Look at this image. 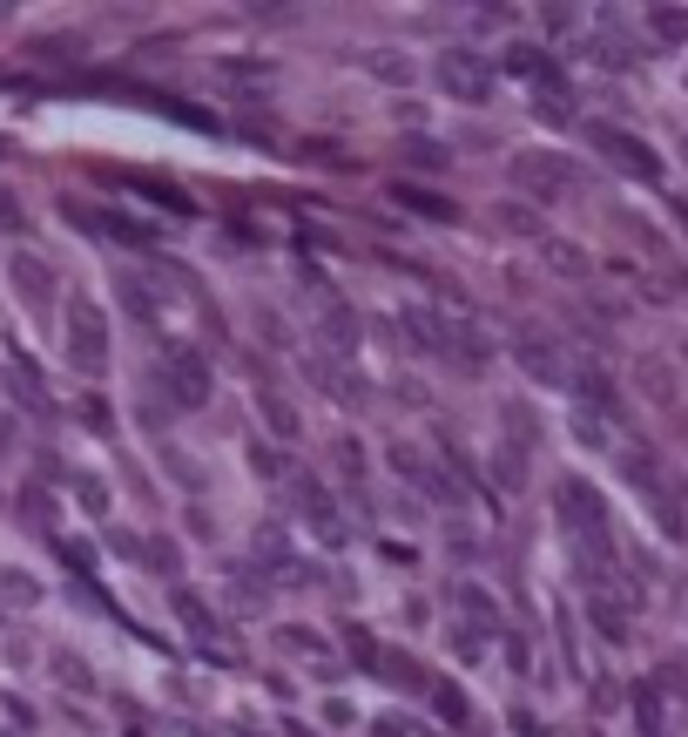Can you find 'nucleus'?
I'll use <instances>...</instances> for the list:
<instances>
[{
	"label": "nucleus",
	"instance_id": "f257e3e1",
	"mask_svg": "<svg viewBox=\"0 0 688 737\" xmlns=\"http://www.w3.org/2000/svg\"><path fill=\"white\" fill-rule=\"evenodd\" d=\"M68 366L74 372H102L108 366V319L95 312L89 298L68 304Z\"/></svg>",
	"mask_w": 688,
	"mask_h": 737
},
{
	"label": "nucleus",
	"instance_id": "f03ea898",
	"mask_svg": "<svg viewBox=\"0 0 688 737\" xmlns=\"http://www.w3.org/2000/svg\"><path fill=\"white\" fill-rule=\"evenodd\" d=\"M513 183H526L534 197H567L581 183V170L567 157H553V149H526V157H513Z\"/></svg>",
	"mask_w": 688,
	"mask_h": 737
},
{
	"label": "nucleus",
	"instance_id": "7ed1b4c3",
	"mask_svg": "<svg viewBox=\"0 0 688 737\" xmlns=\"http://www.w3.org/2000/svg\"><path fill=\"white\" fill-rule=\"evenodd\" d=\"M587 136H594V149H600V157H607V163H621L628 176H641V183H655V176H662V157H655V149H648L641 136H628V129H607V123H594Z\"/></svg>",
	"mask_w": 688,
	"mask_h": 737
},
{
	"label": "nucleus",
	"instance_id": "20e7f679",
	"mask_svg": "<svg viewBox=\"0 0 688 737\" xmlns=\"http://www.w3.org/2000/svg\"><path fill=\"white\" fill-rule=\"evenodd\" d=\"M432 74L445 82V95H459V102H479L486 89H493V68H486L473 48H445V55L432 61Z\"/></svg>",
	"mask_w": 688,
	"mask_h": 737
},
{
	"label": "nucleus",
	"instance_id": "39448f33",
	"mask_svg": "<svg viewBox=\"0 0 688 737\" xmlns=\"http://www.w3.org/2000/svg\"><path fill=\"white\" fill-rule=\"evenodd\" d=\"M155 379L176 393V406H202V400H210V366H202L189 345H176V353L162 359V372H155Z\"/></svg>",
	"mask_w": 688,
	"mask_h": 737
},
{
	"label": "nucleus",
	"instance_id": "423d86ee",
	"mask_svg": "<svg viewBox=\"0 0 688 737\" xmlns=\"http://www.w3.org/2000/svg\"><path fill=\"white\" fill-rule=\"evenodd\" d=\"M8 278L21 285V298H27V304H48V298H55V270L40 264L34 251H14V257H8Z\"/></svg>",
	"mask_w": 688,
	"mask_h": 737
},
{
	"label": "nucleus",
	"instance_id": "0eeeda50",
	"mask_svg": "<svg viewBox=\"0 0 688 737\" xmlns=\"http://www.w3.org/2000/svg\"><path fill=\"white\" fill-rule=\"evenodd\" d=\"M560 508H567V521H574V528L600 534V494H587V487L567 481V487H560Z\"/></svg>",
	"mask_w": 688,
	"mask_h": 737
},
{
	"label": "nucleus",
	"instance_id": "6e6552de",
	"mask_svg": "<svg viewBox=\"0 0 688 737\" xmlns=\"http://www.w3.org/2000/svg\"><path fill=\"white\" fill-rule=\"evenodd\" d=\"M513 74H526L534 89H560V68H553L540 48H513Z\"/></svg>",
	"mask_w": 688,
	"mask_h": 737
},
{
	"label": "nucleus",
	"instance_id": "1a4fd4ad",
	"mask_svg": "<svg viewBox=\"0 0 688 737\" xmlns=\"http://www.w3.org/2000/svg\"><path fill=\"white\" fill-rule=\"evenodd\" d=\"M364 68L385 74V82H412V61H405V55H364Z\"/></svg>",
	"mask_w": 688,
	"mask_h": 737
},
{
	"label": "nucleus",
	"instance_id": "9d476101",
	"mask_svg": "<svg viewBox=\"0 0 688 737\" xmlns=\"http://www.w3.org/2000/svg\"><path fill=\"white\" fill-rule=\"evenodd\" d=\"M634 704H641V737H662V704H655V690H634Z\"/></svg>",
	"mask_w": 688,
	"mask_h": 737
},
{
	"label": "nucleus",
	"instance_id": "9b49d317",
	"mask_svg": "<svg viewBox=\"0 0 688 737\" xmlns=\"http://www.w3.org/2000/svg\"><path fill=\"white\" fill-rule=\"evenodd\" d=\"M655 34H662V42H681V34H688V14H675V8H655Z\"/></svg>",
	"mask_w": 688,
	"mask_h": 737
},
{
	"label": "nucleus",
	"instance_id": "f8f14e48",
	"mask_svg": "<svg viewBox=\"0 0 688 737\" xmlns=\"http://www.w3.org/2000/svg\"><path fill=\"white\" fill-rule=\"evenodd\" d=\"M412 210H425V217H453V204H439V197H419V189H398Z\"/></svg>",
	"mask_w": 688,
	"mask_h": 737
},
{
	"label": "nucleus",
	"instance_id": "ddd939ff",
	"mask_svg": "<svg viewBox=\"0 0 688 737\" xmlns=\"http://www.w3.org/2000/svg\"><path fill=\"white\" fill-rule=\"evenodd\" d=\"M264 413H270L277 434H298V419H291V406H283V400H264Z\"/></svg>",
	"mask_w": 688,
	"mask_h": 737
},
{
	"label": "nucleus",
	"instance_id": "4468645a",
	"mask_svg": "<svg viewBox=\"0 0 688 737\" xmlns=\"http://www.w3.org/2000/svg\"><path fill=\"white\" fill-rule=\"evenodd\" d=\"M405 157H412V163H445V149H432V142H405Z\"/></svg>",
	"mask_w": 688,
	"mask_h": 737
},
{
	"label": "nucleus",
	"instance_id": "2eb2a0df",
	"mask_svg": "<svg viewBox=\"0 0 688 737\" xmlns=\"http://www.w3.org/2000/svg\"><path fill=\"white\" fill-rule=\"evenodd\" d=\"M662 677H668V690H675V696L688 690V664H662Z\"/></svg>",
	"mask_w": 688,
	"mask_h": 737
},
{
	"label": "nucleus",
	"instance_id": "dca6fc26",
	"mask_svg": "<svg viewBox=\"0 0 688 737\" xmlns=\"http://www.w3.org/2000/svg\"><path fill=\"white\" fill-rule=\"evenodd\" d=\"M0 223H8V230H21V204H14V197H0Z\"/></svg>",
	"mask_w": 688,
	"mask_h": 737
},
{
	"label": "nucleus",
	"instance_id": "f3484780",
	"mask_svg": "<svg viewBox=\"0 0 688 737\" xmlns=\"http://www.w3.org/2000/svg\"><path fill=\"white\" fill-rule=\"evenodd\" d=\"M8 440H14V426H8V419H0V447H8Z\"/></svg>",
	"mask_w": 688,
	"mask_h": 737
}]
</instances>
